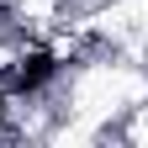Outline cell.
I'll return each instance as SVG.
<instances>
[{
    "mask_svg": "<svg viewBox=\"0 0 148 148\" xmlns=\"http://www.w3.org/2000/svg\"><path fill=\"white\" fill-rule=\"evenodd\" d=\"M53 69H58V58L53 53H27L21 64H16V95H32V90H42L48 79H53Z\"/></svg>",
    "mask_w": 148,
    "mask_h": 148,
    "instance_id": "cell-1",
    "label": "cell"
},
{
    "mask_svg": "<svg viewBox=\"0 0 148 148\" xmlns=\"http://www.w3.org/2000/svg\"><path fill=\"white\" fill-rule=\"evenodd\" d=\"M0 122H5V95H0Z\"/></svg>",
    "mask_w": 148,
    "mask_h": 148,
    "instance_id": "cell-2",
    "label": "cell"
}]
</instances>
